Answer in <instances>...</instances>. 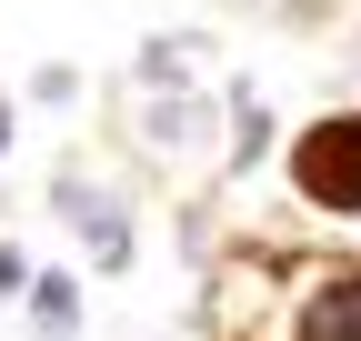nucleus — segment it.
<instances>
[{
  "label": "nucleus",
  "mask_w": 361,
  "mask_h": 341,
  "mask_svg": "<svg viewBox=\"0 0 361 341\" xmlns=\"http://www.w3.org/2000/svg\"><path fill=\"white\" fill-rule=\"evenodd\" d=\"M301 191L322 211H361V120H322V131L301 141Z\"/></svg>",
  "instance_id": "obj_1"
},
{
  "label": "nucleus",
  "mask_w": 361,
  "mask_h": 341,
  "mask_svg": "<svg viewBox=\"0 0 361 341\" xmlns=\"http://www.w3.org/2000/svg\"><path fill=\"white\" fill-rule=\"evenodd\" d=\"M61 211L80 221V241H90V271H130V211L121 201H90L80 181L61 191Z\"/></svg>",
  "instance_id": "obj_2"
},
{
  "label": "nucleus",
  "mask_w": 361,
  "mask_h": 341,
  "mask_svg": "<svg viewBox=\"0 0 361 341\" xmlns=\"http://www.w3.org/2000/svg\"><path fill=\"white\" fill-rule=\"evenodd\" d=\"M30 331H40V341H71V331H80V291H71V271H30Z\"/></svg>",
  "instance_id": "obj_3"
},
{
  "label": "nucleus",
  "mask_w": 361,
  "mask_h": 341,
  "mask_svg": "<svg viewBox=\"0 0 361 341\" xmlns=\"http://www.w3.org/2000/svg\"><path fill=\"white\" fill-rule=\"evenodd\" d=\"M151 141H161V151H201V141H211V101H201V91L151 101Z\"/></svg>",
  "instance_id": "obj_4"
},
{
  "label": "nucleus",
  "mask_w": 361,
  "mask_h": 341,
  "mask_svg": "<svg viewBox=\"0 0 361 341\" xmlns=\"http://www.w3.org/2000/svg\"><path fill=\"white\" fill-rule=\"evenodd\" d=\"M301 341H361V271L331 281L322 302H311V331H301Z\"/></svg>",
  "instance_id": "obj_5"
},
{
  "label": "nucleus",
  "mask_w": 361,
  "mask_h": 341,
  "mask_svg": "<svg viewBox=\"0 0 361 341\" xmlns=\"http://www.w3.org/2000/svg\"><path fill=\"white\" fill-rule=\"evenodd\" d=\"M261 141H271V111L241 91V101H231V170H251V161H261Z\"/></svg>",
  "instance_id": "obj_6"
},
{
  "label": "nucleus",
  "mask_w": 361,
  "mask_h": 341,
  "mask_svg": "<svg viewBox=\"0 0 361 341\" xmlns=\"http://www.w3.org/2000/svg\"><path fill=\"white\" fill-rule=\"evenodd\" d=\"M30 101H51V111H61V101H80V70H71V61H51V70H30Z\"/></svg>",
  "instance_id": "obj_7"
},
{
  "label": "nucleus",
  "mask_w": 361,
  "mask_h": 341,
  "mask_svg": "<svg viewBox=\"0 0 361 341\" xmlns=\"http://www.w3.org/2000/svg\"><path fill=\"white\" fill-rule=\"evenodd\" d=\"M30 271H40L30 251H20V241H0V302H20V291H30Z\"/></svg>",
  "instance_id": "obj_8"
},
{
  "label": "nucleus",
  "mask_w": 361,
  "mask_h": 341,
  "mask_svg": "<svg viewBox=\"0 0 361 341\" xmlns=\"http://www.w3.org/2000/svg\"><path fill=\"white\" fill-rule=\"evenodd\" d=\"M0 141H11V111H0Z\"/></svg>",
  "instance_id": "obj_9"
}]
</instances>
